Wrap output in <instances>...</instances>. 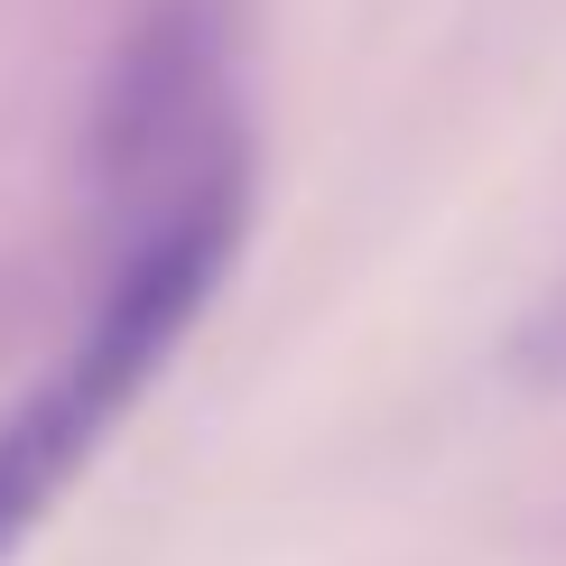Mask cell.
<instances>
[{
	"instance_id": "2",
	"label": "cell",
	"mask_w": 566,
	"mask_h": 566,
	"mask_svg": "<svg viewBox=\"0 0 566 566\" xmlns=\"http://www.w3.org/2000/svg\"><path fill=\"white\" fill-rule=\"evenodd\" d=\"M511 381L521 390H538V399H566V289H548L530 306L521 325H511Z\"/></svg>"
},
{
	"instance_id": "1",
	"label": "cell",
	"mask_w": 566,
	"mask_h": 566,
	"mask_svg": "<svg viewBox=\"0 0 566 566\" xmlns=\"http://www.w3.org/2000/svg\"><path fill=\"white\" fill-rule=\"evenodd\" d=\"M242 214H251V149H223L177 196L139 205L84 335L0 418V566L46 521V502L93 464V446L130 418V399L168 371V353L186 344V325L205 316V297L223 289L232 251H242Z\"/></svg>"
}]
</instances>
